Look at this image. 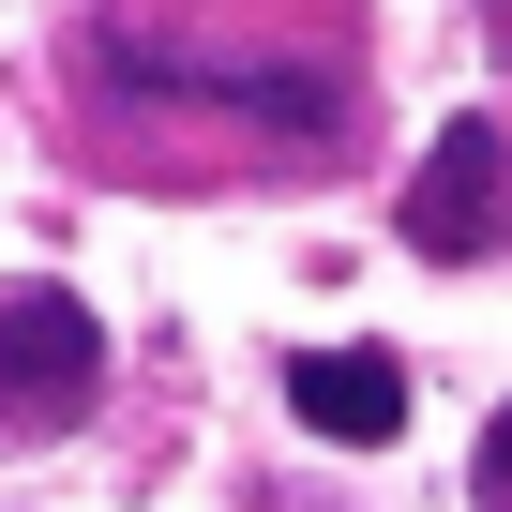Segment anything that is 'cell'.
Returning <instances> with one entry per match:
<instances>
[{
    "label": "cell",
    "mask_w": 512,
    "mask_h": 512,
    "mask_svg": "<svg viewBox=\"0 0 512 512\" xmlns=\"http://www.w3.org/2000/svg\"><path fill=\"white\" fill-rule=\"evenodd\" d=\"M106 407V317L76 287H0V452L76 437Z\"/></svg>",
    "instance_id": "obj_1"
},
{
    "label": "cell",
    "mask_w": 512,
    "mask_h": 512,
    "mask_svg": "<svg viewBox=\"0 0 512 512\" xmlns=\"http://www.w3.org/2000/svg\"><path fill=\"white\" fill-rule=\"evenodd\" d=\"M497 211H512V136L467 106V121H437V151L407 181V256H482Z\"/></svg>",
    "instance_id": "obj_2"
},
{
    "label": "cell",
    "mask_w": 512,
    "mask_h": 512,
    "mask_svg": "<svg viewBox=\"0 0 512 512\" xmlns=\"http://www.w3.org/2000/svg\"><path fill=\"white\" fill-rule=\"evenodd\" d=\"M287 407H302V437H332V452H392V437H407V362H392V347H302V362H287Z\"/></svg>",
    "instance_id": "obj_3"
},
{
    "label": "cell",
    "mask_w": 512,
    "mask_h": 512,
    "mask_svg": "<svg viewBox=\"0 0 512 512\" xmlns=\"http://www.w3.org/2000/svg\"><path fill=\"white\" fill-rule=\"evenodd\" d=\"M467 497H482V512H512V407L482 422V452H467Z\"/></svg>",
    "instance_id": "obj_4"
},
{
    "label": "cell",
    "mask_w": 512,
    "mask_h": 512,
    "mask_svg": "<svg viewBox=\"0 0 512 512\" xmlns=\"http://www.w3.org/2000/svg\"><path fill=\"white\" fill-rule=\"evenodd\" d=\"M497 31H512V16H497Z\"/></svg>",
    "instance_id": "obj_5"
}]
</instances>
